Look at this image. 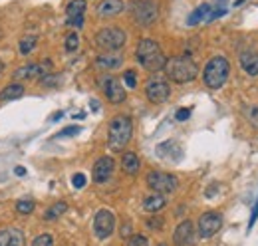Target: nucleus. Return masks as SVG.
Masks as SVG:
<instances>
[{
	"label": "nucleus",
	"instance_id": "obj_12",
	"mask_svg": "<svg viewBox=\"0 0 258 246\" xmlns=\"http://www.w3.org/2000/svg\"><path fill=\"white\" fill-rule=\"evenodd\" d=\"M85 10H87V4L85 0H71L65 8V14H67V26L79 30L83 26V16H85Z\"/></svg>",
	"mask_w": 258,
	"mask_h": 246
},
{
	"label": "nucleus",
	"instance_id": "obj_23",
	"mask_svg": "<svg viewBox=\"0 0 258 246\" xmlns=\"http://www.w3.org/2000/svg\"><path fill=\"white\" fill-rule=\"evenodd\" d=\"M208 14H210V6H208V4H200V6L187 18V24H189V26H194V24H198L200 20L208 18Z\"/></svg>",
	"mask_w": 258,
	"mask_h": 246
},
{
	"label": "nucleus",
	"instance_id": "obj_30",
	"mask_svg": "<svg viewBox=\"0 0 258 246\" xmlns=\"http://www.w3.org/2000/svg\"><path fill=\"white\" fill-rule=\"evenodd\" d=\"M77 133H81V127L69 125V127H64L60 133H56V137H58V139H60V137H73V135H77Z\"/></svg>",
	"mask_w": 258,
	"mask_h": 246
},
{
	"label": "nucleus",
	"instance_id": "obj_24",
	"mask_svg": "<svg viewBox=\"0 0 258 246\" xmlns=\"http://www.w3.org/2000/svg\"><path fill=\"white\" fill-rule=\"evenodd\" d=\"M65 210H67V204H65L64 200H58L54 206H50V208L44 212V220H56V218L62 216Z\"/></svg>",
	"mask_w": 258,
	"mask_h": 246
},
{
	"label": "nucleus",
	"instance_id": "obj_10",
	"mask_svg": "<svg viewBox=\"0 0 258 246\" xmlns=\"http://www.w3.org/2000/svg\"><path fill=\"white\" fill-rule=\"evenodd\" d=\"M222 226V214L216 210L202 212L198 218V236L200 238H210L214 236Z\"/></svg>",
	"mask_w": 258,
	"mask_h": 246
},
{
	"label": "nucleus",
	"instance_id": "obj_28",
	"mask_svg": "<svg viewBox=\"0 0 258 246\" xmlns=\"http://www.w3.org/2000/svg\"><path fill=\"white\" fill-rule=\"evenodd\" d=\"M77 46H79V36H77L75 32H69V34L65 36V50H67V52H75Z\"/></svg>",
	"mask_w": 258,
	"mask_h": 246
},
{
	"label": "nucleus",
	"instance_id": "obj_7",
	"mask_svg": "<svg viewBox=\"0 0 258 246\" xmlns=\"http://www.w3.org/2000/svg\"><path fill=\"white\" fill-rule=\"evenodd\" d=\"M147 184L151 190H155L159 194H169V192L177 190L179 179L171 173H165V171H151L147 175Z\"/></svg>",
	"mask_w": 258,
	"mask_h": 246
},
{
	"label": "nucleus",
	"instance_id": "obj_16",
	"mask_svg": "<svg viewBox=\"0 0 258 246\" xmlns=\"http://www.w3.org/2000/svg\"><path fill=\"white\" fill-rule=\"evenodd\" d=\"M0 246H24V232L20 228H0Z\"/></svg>",
	"mask_w": 258,
	"mask_h": 246
},
{
	"label": "nucleus",
	"instance_id": "obj_4",
	"mask_svg": "<svg viewBox=\"0 0 258 246\" xmlns=\"http://www.w3.org/2000/svg\"><path fill=\"white\" fill-rule=\"evenodd\" d=\"M133 135V123L127 115H115L109 121V131H107V141L111 149H123Z\"/></svg>",
	"mask_w": 258,
	"mask_h": 246
},
{
	"label": "nucleus",
	"instance_id": "obj_41",
	"mask_svg": "<svg viewBox=\"0 0 258 246\" xmlns=\"http://www.w3.org/2000/svg\"><path fill=\"white\" fill-rule=\"evenodd\" d=\"M91 109L97 111V101H95V99H91Z\"/></svg>",
	"mask_w": 258,
	"mask_h": 246
},
{
	"label": "nucleus",
	"instance_id": "obj_20",
	"mask_svg": "<svg viewBox=\"0 0 258 246\" xmlns=\"http://www.w3.org/2000/svg\"><path fill=\"white\" fill-rule=\"evenodd\" d=\"M121 169H123L127 175H131V177L137 175L139 169H141V161H139L137 153H133V151H125L123 157H121Z\"/></svg>",
	"mask_w": 258,
	"mask_h": 246
},
{
	"label": "nucleus",
	"instance_id": "obj_43",
	"mask_svg": "<svg viewBox=\"0 0 258 246\" xmlns=\"http://www.w3.org/2000/svg\"><path fill=\"white\" fill-rule=\"evenodd\" d=\"M159 246H167V244H159Z\"/></svg>",
	"mask_w": 258,
	"mask_h": 246
},
{
	"label": "nucleus",
	"instance_id": "obj_33",
	"mask_svg": "<svg viewBox=\"0 0 258 246\" xmlns=\"http://www.w3.org/2000/svg\"><path fill=\"white\" fill-rule=\"evenodd\" d=\"M85 183H87V179H85V175H83V173H75V175L71 177V184H73L75 188H83V186H85Z\"/></svg>",
	"mask_w": 258,
	"mask_h": 246
},
{
	"label": "nucleus",
	"instance_id": "obj_42",
	"mask_svg": "<svg viewBox=\"0 0 258 246\" xmlns=\"http://www.w3.org/2000/svg\"><path fill=\"white\" fill-rule=\"evenodd\" d=\"M2 71H4V63H2V60H0V75H2Z\"/></svg>",
	"mask_w": 258,
	"mask_h": 246
},
{
	"label": "nucleus",
	"instance_id": "obj_19",
	"mask_svg": "<svg viewBox=\"0 0 258 246\" xmlns=\"http://www.w3.org/2000/svg\"><path fill=\"white\" fill-rule=\"evenodd\" d=\"M95 65L101 69H117L123 65V58L119 54H101L95 58Z\"/></svg>",
	"mask_w": 258,
	"mask_h": 246
},
{
	"label": "nucleus",
	"instance_id": "obj_15",
	"mask_svg": "<svg viewBox=\"0 0 258 246\" xmlns=\"http://www.w3.org/2000/svg\"><path fill=\"white\" fill-rule=\"evenodd\" d=\"M173 242L177 246H191L194 242V226L191 220H183L175 232H173Z\"/></svg>",
	"mask_w": 258,
	"mask_h": 246
},
{
	"label": "nucleus",
	"instance_id": "obj_22",
	"mask_svg": "<svg viewBox=\"0 0 258 246\" xmlns=\"http://www.w3.org/2000/svg\"><path fill=\"white\" fill-rule=\"evenodd\" d=\"M24 95V85L22 83H10L0 91V101H12Z\"/></svg>",
	"mask_w": 258,
	"mask_h": 246
},
{
	"label": "nucleus",
	"instance_id": "obj_8",
	"mask_svg": "<svg viewBox=\"0 0 258 246\" xmlns=\"http://www.w3.org/2000/svg\"><path fill=\"white\" fill-rule=\"evenodd\" d=\"M99 87L103 89V95L111 101V103H123L125 101V97H127V93H125V89H123V83L115 77V75H111V73H103L101 77H99Z\"/></svg>",
	"mask_w": 258,
	"mask_h": 246
},
{
	"label": "nucleus",
	"instance_id": "obj_17",
	"mask_svg": "<svg viewBox=\"0 0 258 246\" xmlns=\"http://www.w3.org/2000/svg\"><path fill=\"white\" fill-rule=\"evenodd\" d=\"M123 10H125V4H123L121 0H103V2H99V6H97V14H99L101 18L117 16V14H121Z\"/></svg>",
	"mask_w": 258,
	"mask_h": 246
},
{
	"label": "nucleus",
	"instance_id": "obj_5",
	"mask_svg": "<svg viewBox=\"0 0 258 246\" xmlns=\"http://www.w3.org/2000/svg\"><path fill=\"white\" fill-rule=\"evenodd\" d=\"M125 40L127 36L121 28H103L95 34V46L105 52H117L125 46Z\"/></svg>",
	"mask_w": 258,
	"mask_h": 246
},
{
	"label": "nucleus",
	"instance_id": "obj_3",
	"mask_svg": "<svg viewBox=\"0 0 258 246\" xmlns=\"http://www.w3.org/2000/svg\"><path fill=\"white\" fill-rule=\"evenodd\" d=\"M228 73H230V63L224 56H214L206 62L204 69H202V79H204V85L208 89H218L226 83L228 79Z\"/></svg>",
	"mask_w": 258,
	"mask_h": 246
},
{
	"label": "nucleus",
	"instance_id": "obj_37",
	"mask_svg": "<svg viewBox=\"0 0 258 246\" xmlns=\"http://www.w3.org/2000/svg\"><path fill=\"white\" fill-rule=\"evenodd\" d=\"M121 238H131V222H125L121 226Z\"/></svg>",
	"mask_w": 258,
	"mask_h": 246
},
{
	"label": "nucleus",
	"instance_id": "obj_9",
	"mask_svg": "<svg viewBox=\"0 0 258 246\" xmlns=\"http://www.w3.org/2000/svg\"><path fill=\"white\" fill-rule=\"evenodd\" d=\"M113 228H115V216H113V212L107 210V208L97 210L95 218H93V232H95V236L99 240H105V238L111 236Z\"/></svg>",
	"mask_w": 258,
	"mask_h": 246
},
{
	"label": "nucleus",
	"instance_id": "obj_1",
	"mask_svg": "<svg viewBox=\"0 0 258 246\" xmlns=\"http://www.w3.org/2000/svg\"><path fill=\"white\" fill-rule=\"evenodd\" d=\"M135 58H137V62H139L147 71H161V69H165V65H167L165 54L161 52L159 44H157L155 40H151V38H143V40L137 44Z\"/></svg>",
	"mask_w": 258,
	"mask_h": 246
},
{
	"label": "nucleus",
	"instance_id": "obj_25",
	"mask_svg": "<svg viewBox=\"0 0 258 246\" xmlns=\"http://www.w3.org/2000/svg\"><path fill=\"white\" fill-rule=\"evenodd\" d=\"M244 117L252 127H258V105H246L244 107Z\"/></svg>",
	"mask_w": 258,
	"mask_h": 246
},
{
	"label": "nucleus",
	"instance_id": "obj_14",
	"mask_svg": "<svg viewBox=\"0 0 258 246\" xmlns=\"http://www.w3.org/2000/svg\"><path fill=\"white\" fill-rule=\"evenodd\" d=\"M50 62L46 63H28L24 67H18L12 75L14 79H34V77H40V75H50Z\"/></svg>",
	"mask_w": 258,
	"mask_h": 246
},
{
	"label": "nucleus",
	"instance_id": "obj_40",
	"mask_svg": "<svg viewBox=\"0 0 258 246\" xmlns=\"http://www.w3.org/2000/svg\"><path fill=\"white\" fill-rule=\"evenodd\" d=\"M214 192H216V186H212V188H208V190H206V196H212Z\"/></svg>",
	"mask_w": 258,
	"mask_h": 246
},
{
	"label": "nucleus",
	"instance_id": "obj_35",
	"mask_svg": "<svg viewBox=\"0 0 258 246\" xmlns=\"http://www.w3.org/2000/svg\"><path fill=\"white\" fill-rule=\"evenodd\" d=\"M147 226H149L151 230H161V226H163V220H161V218H157V216H151V218L147 220Z\"/></svg>",
	"mask_w": 258,
	"mask_h": 246
},
{
	"label": "nucleus",
	"instance_id": "obj_34",
	"mask_svg": "<svg viewBox=\"0 0 258 246\" xmlns=\"http://www.w3.org/2000/svg\"><path fill=\"white\" fill-rule=\"evenodd\" d=\"M256 220H258V198H256V202H254V206H252V212H250V220H248V226H246L248 232L254 228Z\"/></svg>",
	"mask_w": 258,
	"mask_h": 246
},
{
	"label": "nucleus",
	"instance_id": "obj_39",
	"mask_svg": "<svg viewBox=\"0 0 258 246\" xmlns=\"http://www.w3.org/2000/svg\"><path fill=\"white\" fill-rule=\"evenodd\" d=\"M62 115H64L62 111H58V113H54V115H52V121H58V119H62Z\"/></svg>",
	"mask_w": 258,
	"mask_h": 246
},
{
	"label": "nucleus",
	"instance_id": "obj_21",
	"mask_svg": "<svg viewBox=\"0 0 258 246\" xmlns=\"http://www.w3.org/2000/svg\"><path fill=\"white\" fill-rule=\"evenodd\" d=\"M165 204H167V198H165V194H159V192L149 194V196H145V200H143V208L149 210V212H157V210H161Z\"/></svg>",
	"mask_w": 258,
	"mask_h": 246
},
{
	"label": "nucleus",
	"instance_id": "obj_13",
	"mask_svg": "<svg viewBox=\"0 0 258 246\" xmlns=\"http://www.w3.org/2000/svg\"><path fill=\"white\" fill-rule=\"evenodd\" d=\"M113 169H115V161L111 159V157H99L95 163H93V171H91V175H93V181L95 183H105L111 175H113Z\"/></svg>",
	"mask_w": 258,
	"mask_h": 246
},
{
	"label": "nucleus",
	"instance_id": "obj_29",
	"mask_svg": "<svg viewBox=\"0 0 258 246\" xmlns=\"http://www.w3.org/2000/svg\"><path fill=\"white\" fill-rule=\"evenodd\" d=\"M30 246H54V238H52V234H40L34 238V242Z\"/></svg>",
	"mask_w": 258,
	"mask_h": 246
},
{
	"label": "nucleus",
	"instance_id": "obj_2",
	"mask_svg": "<svg viewBox=\"0 0 258 246\" xmlns=\"http://www.w3.org/2000/svg\"><path fill=\"white\" fill-rule=\"evenodd\" d=\"M165 71H167V77L171 81H175V83H189V81H193L198 75V65L189 56H177V58L167 60Z\"/></svg>",
	"mask_w": 258,
	"mask_h": 246
},
{
	"label": "nucleus",
	"instance_id": "obj_6",
	"mask_svg": "<svg viewBox=\"0 0 258 246\" xmlns=\"http://www.w3.org/2000/svg\"><path fill=\"white\" fill-rule=\"evenodd\" d=\"M129 8L133 20L139 26H151L159 16V6L153 0H133Z\"/></svg>",
	"mask_w": 258,
	"mask_h": 246
},
{
	"label": "nucleus",
	"instance_id": "obj_32",
	"mask_svg": "<svg viewBox=\"0 0 258 246\" xmlns=\"http://www.w3.org/2000/svg\"><path fill=\"white\" fill-rule=\"evenodd\" d=\"M129 246H149V240L143 234H133L129 238Z\"/></svg>",
	"mask_w": 258,
	"mask_h": 246
},
{
	"label": "nucleus",
	"instance_id": "obj_18",
	"mask_svg": "<svg viewBox=\"0 0 258 246\" xmlns=\"http://www.w3.org/2000/svg\"><path fill=\"white\" fill-rule=\"evenodd\" d=\"M240 67L248 75H258V52H242L240 54Z\"/></svg>",
	"mask_w": 258,
	"mask_h": 246
},
{
	"label": "nucleus",
	"instance_id": "obj_36",
	"mask_svg": "<svg viewBox=\"0 0 258 246\" xmlns=\"http://www.w3.org/2000/svg\"><path fill=\"white\" fill-rule=\"evenodd\" d=\"M175 117H177V121H187V119L191 117V109H187V107H185V109H179Z\"/></svg>",
	"mask_w": 258,
	"mask_h": 246
},
{
	"label": "nucleus",
	"instance_id": "obj_26",
	"mask_svg": "<svg viewBox=\"0 0 258 246\" xmlns=\"http://www.w3.org/2000/svg\"><path fill=\"white\" fill-rule=\"evenodd\" d=\"M36 36H26V38H22L20 40V52L22 54H30L34 48H36Z\"/></svg>",
	"mask_w": 258,
	"mask_h": 246
},
{
	"label": "nucleus",
	"instance_id": "obj_38",
	"mask_svg": "<svg viewBox=\"0 0 258 246\" xmlns=\"http://www.w3.org/2000/svg\"><path fill=\"white\" fill-rule=\"evenodd\" d=\"M14 173H16V175H18V177H24V175H26V169H24V167H20V165H18V167H14Z\"/></svg>",
	"mask_w": 258,
	"mask_h": 246
},
{
	"label": "nucleus",
	"instance_id": "obj_27",
	"mask_svg": "<svg viewBox=\"0 0 258 246\" xmlns=\"http://www.w3.org/2000/svg\"><path fill=\"white\" fill-rule=\"evenodd\" d=\"M34 200H30V198H22V200H18L16 202V210L20 212V214H30V212H34Z\"/></svg>",
	"mask_w": 258,
	"mask_h": 246
},
{
	"label": "nucleus",
	"instance_id": "obj_31",
	"mask_svg": "<svg viewBox=\"0 0 258 246\" xmlns=\"http://www.w3.org/2000/svg\"><path fill=\"white\" fill-rule=\"evenodd\" d=\"M123 81H125V85H127L129 89H133V87L137 85V77H135V71H133V69H127V71L123 73Z\"/></svg>",
	"mask_w": 258,
	"mask_h": 246
},
{
	"label": "nucleus",
	"instance_id": "obj_11",
	"mask_svg": "<svg viewBox=\"0 0 258 246\" xmlns=\"http://www.w3.org/2000/svg\"><path fill=\"white\" fill-rule=\"evenodd\" d=\"M145 95L151 103H165L171 95V87L165 79H151L147 85H145Z\"/></svg>",
	"mask_w": 258,
	"mask_h": 246
}]
</instances>
